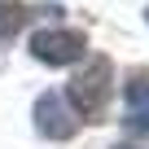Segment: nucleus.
<instances>
[{
  "label": "nucleus",
  "instance_id": "nucleus-1",
  "mask_svg": "<svg viewBox=\"0 0 149 149\" xmlns=\"http://www.w3.org/2000/svg\"><path fill=\"white\" fill-rule=\"evenodd\" d=\"M110 79H114V66L110 57H88V66L70 79L66 88V101L70 110L79 114L84 123H105V110H110Z\"/></svg>",
  "mask_w": 149,
  "mask_h": 149
},
{
  "label": "nucleus",
  "instance_id": "nucleus-2",
  "mask_svg": "<svg viewBox=\"0 0 149 149\" xmlns=\"http://www.w3.org/2000/svg\"><path fill=\"white\" fill-rule=\"evenodd\" d=\"M31 53L44 66H70L88 53V40L79 31H35L31 35Z\"/></svg>",
  "mask_w": 149,
  "mask_h": 149
},
{
  "label": "nucleus",
  "instance_id": "nucleus-3",
  "mask_svg": "<svg viewBox=\"0 0 149 149\" xmlns=\"http://www.w3.org/2000/svg\"><path fill=\"white\" fill-rule=\"evenodd\" d=\"M35 127H40L44 136H53V140L74 136V118H70V110H66V101H61L57 92H48V97L35 101Z\"/></svg>",
  "mask_w": 149,
  "mask_h": 149
},
{
  "label": "nucleus",
  "instance_id": "nucleus-4",
  "mask_svg": "<svg viewBox=\"0 0 149 149\" xmlns=\"http://www.w3.org/2000/svg\"><path fill=\"white\" fill-rule=\"evenodd\" d=\"M127 127L149 132V70L127 74Z\"/></svg>",
  "mask_w": 149,
  "mask_h": 149
},
{
  "label": "nucleus",
  "instance_id": "nucleus-5",
  "mask_svg": "<svg viewBox=\"0 0 149 149\" xmlns=\"http://www.w3.org/2000/svg\"><path fill=\"white\" fill-rule=\"evenodd\" d=\"M26 22H31V9L22 5V0H0V40H9Z\"/></svg>",
  "mask_w": 149,
  "mask_h": 149
},
{
  "label": "nucleus",
  "instance_id": "nucleus-6",
  "mask_svg": "<svg viewBox=\"0 0 149 149\" xmlns=\"http://www.w3.org/2000/svg\"><path fill=\"white\" fill-rule=\"evenodd\" d=\"M145 18H149V13H145Z\"/></svg>",
  "mask_w": 149,
  "mask_h": 149
}]
</instances>
